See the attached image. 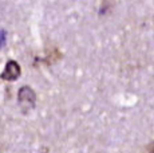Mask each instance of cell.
<instances>
[{
    "mask_svg": "<svg viewBox=\"0 0 154 153\" xmlns=\"http://www.w3.org/2000/svg\"><path fill=\"white\" fill-rule=\"evenodd\" d=\"M0 76L4 81H15V79H17L20 76V66L15 61L7 62V64L4 67V71L2 73Z\"/></svg>",
    "mask_w": 154,
    "mask_h": 153,
    "instance_id": "cell-1",
    "label": "cell"
},
{
    "mask_svg": "<svg viewBox=\"0 0 154 153\" xmlns=\"http://www.w3.org/2000/svg\"><path fill=\"white\" fill-rule=\"evenodd\" d=\"M19 102L22 106H34L35 105V93L32 89L24 86L19 90Z\"/></svg>",
    "mask_w": 154,
    "mask_h": 153,
    "instance_id": "cell-2",
    "label": "cell"
},
{
    "mask_svg": "<svg viewBox=\"0 0 154 153\" xmlns=\"http://www.w3.org/2000/svg\"><path fill=\"white\" fill-rule=\"evenodd\" d=\"M3 40H4V32H0V45L3 43Z\"/></svg>",
    "mask_w": 154,
    "mask_h": 153,
    "instance_id": "cell-3",
    "label": "cell"
},
{
    "mask_svg": "<svg viewBox=\"0 0 154 153\" xmlns=\"http://www.w3.org/2000/svg\"><path fill=\"white\" fill-rule=\"evenodd\" d=\"M150 153H154V144L152 145V148H150Z\"/></svg>",
    "mask_w": 154,
    "mask_h": 153,
    "instance_id": "cell-4",
    "label": "cell"
}]
</instances>
